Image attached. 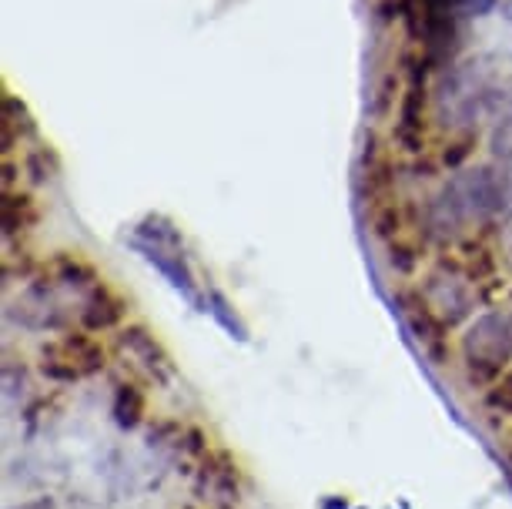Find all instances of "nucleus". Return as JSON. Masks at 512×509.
<instances>
[{
	"mask_svg": "<svg viewBox=\"0 0 512 509\" xmlns=\"http://www.w3.org/2000/svg\"><path fill=\"white\" fill-rule=\"evenodd\" d=\"M506 208H509V175L492 165H479L449 178L429 198V205L422 211V222L429 238L449 242V238H462L469 225L482 228Z\"/></svg>",
	"mask_w": 512,
	"mask_h": 509,
	"instance_id": "nucleus-1",
	"label": "nucleus"
},
{
	"mask_svg": "<svg viewBox=\"0 0 512 509\" xmlns=\"http://www.w3.org/2000/svg\"><path fill=\"white\" fill-rule=\"evenodd\" d=\"M462 376L472 389H489L512 366V332L502 312H482L459 342Z\"/></svg>",
	"mask_w": 512,
	"mask_h": 509,
	"instance_id": "nucleus-2",
	"label": "nucleus"
},
{
	"mask_svg": "<svg viewBox=\"0 0 512 509\" xmlns=\"http://www.w3.org/2000/svg\"><path fill=\"white\" fill-rule=\"evenodd\" d=\"M108 369V352L88 329H71L57 342L41 345V372L57 386H74L81 379L101 376Z\"/></svg>",
	"mask_w": 512,
	"mask_h": 509,
	"instance_id": "nucleus-3",
	"label": "nucleus"
},
{
	"mask_svg": "<svg viewBox=\"0 0 512 509\" xmlns=\"http://www.w3.org/2000/svg\"><path fill=\"white\" fill-rule=\"evenodd\" d=\"M395 309H399L405 329H409L415 349L429 366H449V325L442 322V315L432 309L429 299L422 295V288H399L395 292Z\"/></svg>",
	"mask_w": 512,
	"mask_h": 509,
	"instance_id": "nucleus-4",
	"label": "nucleus"
},
{
	"mask_svg": "<svg viewBox=\"0 0 512 509\" xmlns=\"http://www.w3.org/2000/svg\"><path fill=\"white\" fill-rule=\"evenodd\" d=\"M489 71L486 61H469V64H452L442 74L436 104L439 114L449 118L446 124H469L479 111H486V94H489Z\"/></svg>",
	"mask_w": 512,
	"mask_h": 509,
	"instance_id": "nucleus-5",
	"label": "nucleus"
},
{
	"mask_svg": "<svg viewBox=\"0 0 512 509\" xmlns=\"http://www.w3.org/2000/svg\"><path fill=\"white\" fill-rule=\"evenodd\" d=\"M419 288L449 329H456V325L466 322L479 305V285L472 282L459 265H452L449 258H442L436 265V272L425 275V282Z\"/></svg>",
	"mask_w": 512,
	"mask_h": 509,
	"instance_id": "nucleus-6",
	"label": "nucleus"
},
{
	"mask_svg": "<svg viewBox=\"0 0 512 509\" xmlns=\"http://www.w3.org/2000/svg\"><path fill=\"white\" fill-rule=\"evenodd\" d=\"M118 349L128 355L144 376L154 379V386L168 389L171 382L178 379L175 359H171V352L164 349V342L148 329V325H138V322L124 325V329L118 332Z\"/></svg>",
	"mask_w": 512,
	"mask_h": 509,
	"instance_id": "nucleus-7",
	"label": "nucleus"
},
{
	"mask_svg": "<svg viewBox=\"0 0 512 509\" xmlns=\"http://www.w3.org/2000/svg\"><path fill=\"white\" fill-rule=\"evenodd\" d=\"M131 248L154 268V272L164 275V282L175 288V292L191 305V309L205 312V295H201L198 278H195V272H191V265H188L185 248L154 245V242H144V238H134V235H131Z\"/></svg>",
	"mask_w": 512,
	"mask_h": 509,
	"instance_id": "nucleus-8",
	"label": "nucleus"
},
{
	"mask_svg": "<svg viewBox=\"0 0 512 509\" xmlns=\"http://www.w3.org/2000/svg\"><path fill=\"white\" fill-rule=\"evenodd\" d=\"M7 319L27 332H57L64 329V312L54 302V292L44 278L27 282V288L14 302H7Z\"/></svg>",
	"mask_w": 512,
	"mask_h": 509,
	"instance_id": "nucleus-9",
	"label": "nucleus"
},
{
	"mask_svg": "<svg viewBox=\"0 0 512 509\" xmlns=\"http://www.w3.org/2000/svg\"><path fill=\"white\" fill-rule=\"evenodd\" d=\"M429 61L419 57L409 71V84H405L402 94V108H399V121H395V141L402 144L405 151H422L425 141V74H429Z\"/></svg>",
	"mask_w": 512,
	"mask_h": 509,
	"instance_id": "nucleus-10",
	"label": "nucleus"
},
{
	"mask_svg": "<svg viewBox=\"0 0 512 509\" xmlns=\"http://www.w3.org/2000/svg\"><path fill=\"white\" fill-rule=\"evenodd\" d=\"M124 315H128V302H124L121 295L104 282V278L81 295V309H77L81 329H88V332L118 329V325L124 322Z\"/></svg>",
	"mask_w": 512,
	"mask_h": 509,
	"instance_id": "nucleus-11",
	"label": "nucleus"
},
{
	"mask_svg": "<svg viewBox=\"0 0 512 509\" xmlns=\"http://www.w3.org/2000/svg\"><path fill=\"white\" fill-rule=\"evenodd\" d=\"M37 222H41V208H37V201L27 195V191H21V188L4 191V205H0L4 245L24 242V238L37 228Z\"/></svg>",
	"mask_w": 512,
	"mask_h": 509,
	"instance_id": "nucleus-12",
	"label": "nucleus"
},
{
	"mask_svg": "<svg viewBox=\"0 0 512 509\" xmlns=\"http://www.w3.org/2000/svg\"><path fill=\"white\" fill-rule=\"evenodd\" d=\"M221 463V453H211L205 469H201V486H205V499H211L218 509H235L238 499H241V489H238V466H231L225 459Z\"/></svg>",
	"mask_w": 512,
	"mask_h": 509,
	"instance_id": "nucleus-13",
	"label": "nucleus"
},
{
	"mask_svg": "<svg viewBox=\"0 0 512 509\" xmlns=\"http://www.w3.org/2000/svg\"><path fill=\"white\" fill-rule=\"evenodd\" d=\"M31 134H34V118L27 111V104L17 94L4 91V98H0V144H4V155L11 158V151L24 138H31Z\"/></svg>",
	"mask_w": 512,
	"mask_h": 509,
	"instance_id": "nucleus-14",
	"label": "nucleus"
},
{
	"mask_svg": "<svg viewBox=\"0 0 512 509\" xmlns=\"http://www.w3.org/2000/svg\"><path fill=\"white\" fill-rule=\"evenodd\" d=\"M144 416H148V396H144V389L138 382H118V386H114V396H111L114 426L131 432L141 426Z\"/></svg>",
	"mask_w": 512,
	"mask_h": 509,
	"instance_id": "nucleus-15",
	"label": "nucleus"
},
{
	"mask_svg": "<svg viewBox=\"0 0 512 509\" xmlns=\"http://www.w3.org/2000/svg\"><path fill=\"white\" fill-rule=\"evenodd\" d=\"M51 278L57 285H64V288H74V292H88V288H94L101 282V275L94 272V268L84 262V258H77V255H67L61 252L51 262Z\"/></svg>",
	"mask_w": 512,
	"mask_h": 509,
	"instance_id": "nucleus-16",
	"label": "nucleus"
},
{
	"mask_svg": "<svg viewBox=\"0 0 512 509\" xmlns=\"http://www.w3.org/2000/svg\"><path fill=\"white\" fill-rule=\"evenodd\" d=\"M205 312L215 319L221 329H225L235 342H248V322L241 319V312L235 309V305L228 302L225 292H218V288H208L205 292Z\"/></svg>",
	"mask_w": 512,
	"mask_h": 509,
	"instance_id": "nucleus-17",
	"label": "nucleus"
},
{
	"mask_svg": "<svg viewBox=\"0 0 512 509\" xmlns=\"http://www.w3.org/2000/svg\"><path fill=\"white\" fill-rule=\"evenodd\" d=\"M134 238H144V242H154V245H168V248H185L181 228L164 215H144L141 222L134 225Z\"/></svg>",
	"mask_w": 512,
	"mask_h": 509,
	"instance_id": "nucleus-18",
	"label": "nucleus"
},
{
	"mask_svg": "<svg viewBox=\"0 0 512 509\" xmlns=\"http://www.w3.org/2000/svg\"><path fill=\"white\" fill-rule=\"evenodd\" d=\"M482 402H486V409L496 412V416H512V366L496 379V386L486 389Z\"/></svg>",
	"mask_w": 512,
	"mask_h": 509,
	"instance_id": "nucleus-19",
	"label": "nucleus"
},
{
	"mask_svg": "<svg viewBox=\"0 0 512 509\" xmlns=\"http://www.w3.org/2000/svg\"><path fill=\"white\" fill-rule=\"evenodd\" d=\"M486 114H492L496 121L512 118V78L496 84V88H489V94H486Z\"/></svg>",
	"mask_w": 512,
	"mask_h": 509,
	"instance_id": "nucleus-20",
	"label": "nucleus"
},
{
	"mask_svg": "<svg viewBox=\"0 0 512 509\" xmlns=\"http://www.w3.org/2000/svg\"><path fill=\"white\" fill-rule=\"evenodd\" d=\"M27 389H31V382H27L24 366H17L14 359H7L4 362V396H7V402H11L17 392H21V396H27Z\"/></svg>",
	"mask_w": 512,
	"mask_h": 509,
	"instance_id": "nucleus-21",
	"label": "nucleus"
},
{
	"mask_svg": "<svg viewBox=\"0 0 512 509\" xmlns=\"http://www.w3.org/2000/svg\"><path fill=\"white\" fill-rule=\"evenodd\" d=\"M492 151H496V158L509 161V165H512V118L499 121L496 134H492Z\"/></svg>",
	"mask_w": 512,
	"mask_h": 509,
	"instance_id": "nucleus-22",
	"label": "nucleus"
},
{
	"mask_svg": "<svg viewBox=\"0 0 512 509\" xmlns=\"http://www.w3.org/2000/svg\"><path fill=\"white\" fill-rule=\"evenodd\" d=\"M7 509H61V506H57V499L51 493H41V496L21 499V503H14V506H7Z\"/></svg>",
	"mask_w": 512,
	"mask_h": 509,
	"instance_id": "nucleus-23",
	"label": "nucleus"
},
{
	"mask_svg": "<svg viewBox=\"0 0 512 509\" xmlns=\"http://www.w3.org/2000/svg\"><path fill=\"white\" fill-rule=\"evenodd\" d=\"M506 322H509V332H512V312H506Z\"/></svg>",
	"mask_w": 512,
	"mask_h": 509,
	"instance_id": "nucleus-24",
	"label": "nucleus"
},
{
	"mask_svg": "<svg viewBox=\"0 0 512 509\" xmlns=\"http://www.w3.org/2000/svg\"><path fill=\"white\" fill-rule=\"evenodd\" d=\"M509 205H512V175H509Z\"/></svg>",
	"mask_w": 512,
	"mask_h": 509,
	"instance_id": "nucleus-25",
	"label": "nucleus"
},
{
	"mask_svg": "<svg viewBox=\"0 0 512 509\" xmlns=\"http://www.w3.org/2000/svg\"><path fill=\"white\" fill-rule=\"evenodd\" d=\"M509 469H512V449H509Z\"/></svg>",
	"mask_w": 512,
	"mask_h": 509,
	"instance_id": "nucleus-26",
	"label": "nucleus"
}]
</instances>
